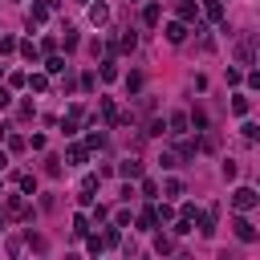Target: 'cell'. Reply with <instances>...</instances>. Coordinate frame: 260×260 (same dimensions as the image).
Listing matches in <instances>:
<instances>
[{"label":"cell","mask_w":260,"mask_h":260,"mask_svg":"<svg viewBox=\"0 0 260 260\" xmlns=\"http://www.w3.org/2000/svg\"><path fill=\"white\" fill-rule=\"evenodd\" d=\"M162 195H167V199H179V195H183V183H179V179H167V183H162Z\"/></svg>","instance_id":"obj_26"},{"label":"cell","mask_w":260,"mask_h":260,"mask_svg":"<svg viewBox=\"0 0 260 260\" xmlns=\"http://www.w3.org/2000/svg\"><path fill=\"white\" fill-rule=\"evenodd\" d=\"M28 89H49V73H28Z\"/></svg>","instance_id":"obj_24"},{"label":"cell","mask_w":260,"mask_h":260,"mask_svg":"<svg viewBox=\"0 0 260 260\" xmlns=\"http://www.w3.org/2000/svg\"><path fill=\"white\" fill-rule=\"evenodd\" d=\"M240 81H244V69L232 65V69H228V85H240Z\"/></svg>","instance_id":"obj_39"},{"label":"cell","mask_w":260,"mask_h":260,"mask_svg":"<svg viewBox=\"0 0 260 260\" xmlns=\"http://www.w3.org/2000/svg\"><path fill=\"white\" fill-rule=\"evenodd\" d=\"M12 49H20V45H16L12 37H0V53H12Z\"/></svg>","instance_id":"obj_44"},{"label":"cell","mask_w":260,"mask_h":260,"mask_svg":"<svg viewBox=\"0 0 260 260\" xmlns=\"http://www.w3.org/2000/svg\"><path fill=\"white\" fill-rule=\"evenodd\" d=\"M24 244H28V248H32V252H45V240H41V236H32V232H28V236H24Z\"/></svg>","instance_id":"obj_38"},{"label":"cell","mask_w":260,"mask_h":260,"mask_svg":"<svg viewBox=\"0 0 260 260\" xmlns=\"http://www.w3.org/2000/svg\"><path fill=\"white\" fill-rule=\"evenodd\" d=\"M85 146H89V150H98V146H106V138H102V134H98V130H93V134H89V138H85Z\"/></svg>","instance_id":"obj_41"},{"label":"cell","mask_w":260,"mask_h":260,"mask_svg":"<svg viewBox=\"0 0 260 260\" xmlns=\"http://www.w3.org/2000/svg\"><path fill=\"white\" fill-rule=\"evenodd\" d=\"M4 167H8V154H4V150H0V171H4Z\"/></svg>","instance_id":"obj_48"},{"label":"cell","mask_w":260,"mask_h":260,"mask_svg":"<svg viewBox=\"0 0 260 260\" xmlns=\"http://www.w3.org/2000/svg\"><path fill=\"white\" fill-rule=\"evenodd\" d=\"M73 236H77V240H85V236H89V215H81V211L73 215Z\"/></svg>","instance_id":"obj_19"},{"label":"cell","mask_w":260,"mask_h":260,"mask_svg":"<svg viewBox=\"0 0 260 260\" xmlns=\"http://www.w3.org/2000/svg\"><path fill=\"white\" fill-rule=\"evenodd\" d=\"M8 215H12V219H28V215H32L28 199H24V195H12V199H8Z\"/></svg>","instance_id":"obj_6"},{"label":"cell","mask_w":260,"mask_h":260,"mask_svg":"<svg viewBox=\"0 0 260 260\" xmlns=\"http://www.w3.org/2000/svg\"><path fill=\"white\" fill-rule=\"evenodd\" d=\"M248 110H252V106H248V98H244V93H236V98H232V114H236V118H244Z\"/></svg>","instance_id":"obj_25"},{"label":"cell","mask_w":260,"mask_h":260,"mask_svg":"<svg viewBox=\"0 0 260 260\" xmlns=\"http://www.w3.org/2000/svg\"><path fill=\"white\" fill-rule=\"evenodd\" d=\"M49 12H53V8H49L45 0H41V4H32V8H28V28H37V24H45V20H49Z\"/></svg>","instance_id":"obj_9"},{"label":"cell","mask_w":260,"mask_h":260,"mask_svg":"<svg viewBox=\"0 0 260 260\" xmlns=\"http://www.w3.org/2000/svg\"><path fill=\"white\" fill-rule=\"evenodd\" d=\"M89 20H93V24H106V20H110V8H106L102 0H98V4H89Z\"/></svg>","instance_id":"obj_17"},{"label":"cell","mask_w":260,"mask_h":260,"mask_svg":"<svg viewBox=\"0 0 260 260\" xmlns=\"http://www.w3.org/2000/svg\"><path fill=\"white\" fill-rule=\"evenodd\" d=\"M256 53H260V32H244V37L236 41V61H240V65H252Z\"/></svg>","instance_id":"obj_1"},{"label":"cell","mask_w":260,"mask_h":260,"mask_svg":"<svg viewBox=\"0 0 260 260\" xmlns=\"http://www.w3.org/2000/svg\"><path fill=\"white\" fill-rule=\"evenodd\" d=\"M102 240H106V248H118V244H122V236H118V223H114V228H106V236H102Z\"/></svg>","instance_id":"obj_30"},{"label":"cell","mask_w":260,"mask_h":260,"mask_svg":"<svg viewBox=\"0 0 260 260\" xmlns=\"http://www.w3.org/2000/svg\"><path fill=\"white\" fill-rule=\"evenodd\" d=\"M61 171H65V167H61V158H45V175H53V179H57Z\"/></svg>","instance_id":"obj_32"},{"label":"cell","mask_w":260,"mask_h":260,"mask_svg":"<svg viewBox=\"0 0 260 260\" xmlns=\"http://www.w3.org/2000/svg\"><path fill=\"white\" fill-rule=\"evenodd\" d=\"M81 122H85V110H81V106H69V114H65V122H61V126H65V134H77V126H81Z\"/></svg>","instance_id":"obj_8"},{"label":"cell","mask_w":260,"mask_h":260,"mask_svg":"<svg viewBox=\"0 0 260 260\" xmlns=\"http://www.w3.org/2000/svg\"><path fill=\"white\" fill-rule=\"evenodd\" d=\"M199 12H203V8H199L195 0H183V4H179V20H183V24H199Z\"/></svg>","instance_id":"obj_7"},{"label":"cell","mask_w":260,"mask_h":260,"mask_svg":"<svg viewBox=\"0 0 260 260\" xmlns=\"http://www.w3.org/2000/svg\"><path fill=\"white\" fill-rule=\"evenodd\" d=\"M171 232H175V236H187V232H191V219H187V215H179V219H175V228H171Z\"/></svg>","instance_id":"obj_33"},{"label":"cell","mask_w":260,"mask_h":260,"mask_svg":"<svg viewBox=\"0 0 260 260\" xmlns=\"http://www.w3.org/2000/svg\"><path fill=\"white\" fill-rule=\"evenodd\" d=\"M158 20H162V8H158V4H146V8H142V24H146V28H154Z\"/></svg>","instance_id":"obj_15"},{"label":"cell","mask_w":260,"mask_h":260,"mask_svg":"<svg viewBox=\"0 0 260 260\" xmlns=\"http://www.w3.org/2000/svg\"><path fill=\"white\" fill-rule=\"evenodd\" d=\"M65 158H69V167H81V162H89V146H81V142H73V146L65 150Z\"/></svg>","instance_id":"obj_10"},{"label":"cell","mask_w":260,"mask_h":260,"mask_svg":"<svg viewBox=\"0 0 260 260\" xmlns=\"http://www.w3.org/2000/svg\"><path fill=\"white\" fill-rule=\"evenodd\" d=\"M98 73H102V81H114V77H118V61H114V53L102 57V69H98Z\"/></svg>","instance_id":"obj_14"},{"label":"cell","mask_w":260,"mask_h":260,"mask_svg":"<svg viewBox=\"0 0 260 260\" xmlns=\"http://www.w3.org/2000/svg\"><path fill=\"white\" fill-rule=\"evenodd\" d=\"M240 134H244V142H256V138H260V126H256V122H244Z\"/></svg>","instance_id":"obj_28"},{"label":"cell","mask_w":260,"mask_h":260,"mask_svg":"<svg viewBox=\"0 0 260 260\" xmlns=\"http://www.w3.org/2000/svg\"><path fill=\"white\" fill-rule=\"evenodd\" d=\"M8 102H12V93H8V89H0V110H4Z\"/></svg>","instance_id":"obj_47"},{"label":"cell","mask_w":260,"mask_h":260,"mask_svg":"<svg viewBox=\"0 0 260 260\" xmlns=\"http://www.w3.org/2000/svg\"><path fill=\"white\" fill-rule=\"evenodd\" d=\"M154 223H158V211H154V207H142V211H138V228H142V232H150Z\"/></svg>","instance_id":"obj_16"},{"label":"cell","mask_w":260,"mask_h":260,"mask_svg":"<svg viewBox=\"0 0 260 260\" xmlns=\"http://www.w3.org/2000/svg\"><path fill=\"white\" fill-rule=\"evenodd\" d=\"M93 85H98V73H81V89H85V93H89V89H93Z\"/></svg>","instance_id":"obj_40"},{"label":"cell","mask_w":260,"mask_h":260,"mask_svg":"<svg viewBox=\"0 0 260 260\" xmlns=\"http://www.w3.org/2000/svg\"><path fill=\"white\" fill-rule=\"evenodd\" d=\"M45 73H49V77H57V73H65V57H57V53H49V61H45Z\"/></svg>","instance_id":"obj_18"},{"label":"cell","mask_w":260,"mask_h":260,"mask_svg":"<svg viewBox=\"0 0 260 260\" xmlns=\"http://www.w3.org/2000/svg\"><path fill=\"white\" fill-rule=\"evenodd\" d=\"M195 150H199V142H179V146H175V154H179L183 162H191V158H195Z\"/></svg>","instance_id":"obj_21"},{"label":"cell","mask_w":260,"mask_h":260,"mask_svg":"<svg viewBox=\"0 0 260 260\" xmlns=\"http://www.w3.org/2000/svg\"><path fill=\"white\" fill-rule=\"evenodd\" d=\"M167 41H171V45H183V41H187V24H183V20H171V24H167Z\"/></svg>","instance_id":"obj_13"},{"label":"cell","mask_w":260,"mask_h":260,"mask_svg":"<svg viewBox=\"0 0 260 260\" xmlns=\"http://www.w3.org/2000/svg\"><path fill=\"white\" fill-rule=\"evenodd\" d=\"M154 252H158V256L175 252V236H154Z\"/></svg>","instance_id":"obj_22"},{"label":"cell","mask_w":260,"mask_h":260,"mask_svg":"<svg viewBox=\"0 0 260 260\" xmlns=\"http://www.w3.org/2000/svg\"><path fill=\"white\" fill-rule=\"evenodd\" d=\"M203 16L211 24H223V0H203Z\"/></svg>","instance_id":"obj_12"},{"label":"cell","mask_w":260,"mask_h":260,"mask_svg":"<svg viewBox=\"0 0 260 260\" xmlns=\"http://www.w3.org/2000/svg\"><path fill=\"white\" fill-rule=\"evenodd\" d=\"M4 138H8V130H4V126H0V142H4Z\"/></svg>","instance_id":"obj_50"},{"label":"cell","mask_w":260,"mask_h":260,"mask_svg":"<svg viewBox=\"0 0 260 260\" xmlns=\"http://www.w3.org/2000/svg\"><path fill=\"white\" fill-rule=\"evenodd\" d=\"M215 219H219V207H215V203H211L207 211H199V219H195L199 236H207V240H211V236H215Z\"/></svg>","instance_id":"obj_3"},{"label":"cell","mask_w":260,"mask_h":260,"mask_svg":"<svg viewBox=\"0 0 260 260\" xmlns=\"http://www.w3.org/2000/svg\"><path fill=\"white\" fill-rule=\"evenodd\" d=\"M187 126H191V114H183V110H175V114L167 118V134H175V138H183Z\"/></svg>","instance_id":"obj_5"},{"label":"cell","mask_w":260,"mask_h":260,"mask_svg":"<svg viewBox=\"0 0 260 260\" xmlns=\"http://www.w3.org/2000/svg\"><path fill=\"white\" fill-rule=\"evenodd\" d=\"M154 211H158V223H167V219H175V211H171V207H167V203H158V207H154Z\"/></svg>","instance_id":"obj_43"},{"label":"cell","mask_w":260,"mask_h":260,"mask_svg":"<svg viewBox=\"0 0 260 260\" xmlns=\"http://www.w3.org/2000/svg\"><path fill=\"white\" fill-rule=\"evenodd\" d=\"M4 142H8V146H12V150H24V146H28V142H24V138H20V134H8V138H4Z\"/></svg>","instance_id":"obj_42"},{"label":"cell","mask_w":260,"mask_h":260,"mask_svg":"<svg viewBox=\"0 0 260 260\" xmlns=\"http://www.w3.org/2000/svg\"><path fill=\"white\" fill-rule=\"evenodd\" d=\"M118 175H122V179H142V162H138V158H122V162H118Z\"/></svg>","instance_id":"obj_11"},{"label":"cell","mask_w":260,"mask_h":260,"mask_svg":"<svg viewBox=\"0 0 260 260\" xmlns=\"http://www.w3.org/2000/svg\"><path fill=\"white\" fill-rule=\"evenodd\" d=\"M73 49H77V32L65 24V53H73Z\"/></svg>","instance_id":"obj_34"},{"label":"cell","mask_w":260,"mask_h":260,"mask_svg":"<svg viewBox=\"0 0 260 260\" xmlns=\"http://www.w3.org/2000/svg\"><path fill=\"white\" fill-rule=\"evenodd\" d=\"M20 57H24V61H32V65H37V61H41V49H37V45H32V41H20Z\"/></svg>","instance_id":"obj_20"},{"label":"cell","mask_w":260,"mask_h":260,"mask_svg":"<svg viewBox=\"0 0 260 260\" xmlns=\"http://www.w3.org/2000/svg\"><path fill=\"white\" fill-rule=\"evenodd\" d=\"M126 89L138 93V89H142V73H130V77H126Z\"/></svg>","instance_id":"obj_35"},{"label":"cell","mask_w":260,"mask_h":260,"mask_svg":"<svg viewBox=\"0 0 260 260\" xmlns=\"http://www.w3.org/2000/svg\"><path fill=\"white\" fill-rule=\"evenodd\" d=\"M191 126H195V130H207V114H203V110H191Z\"/></svg>","instance_id":"obj_31"},{"label":"cell","mask_w":260,"mask_h":260,"mask_svg":"<svg viewBox=\"0 0 260 260\" xmlns=\"http://www.w3.org/2000/svg\"><path fill=\"white\" fill-rule=\"evenodd\" d=\"M16 183H20V191H24V195H37V179H32V175H20Z\"/></svg>","instance_id":"obj_29"},{"label":"cell","mask_w":260,"mask_h":260,"mask_svg":"<svg viewBox=\"0 0 260 260\" xmlns=\"http://www.w3.org/2000/svg\"><path fill=\"white\" fill-rule=\"evenodd\" d=\"M98 106H102V118H106V122H118V110H114V102H110V98H102Z\"/></svg>","instance_id":"obj_27"},{"label":"cell","mask_w":260,"mask_h":260,"mask_svg":"<svg viewBox=\"0 0 260 260\" xmlns=\"http://www.w3.org/2000/svg\"><path fill=\"white\" fill-rule=\"evenodd\" d=\"M142 195L154 199V195H158V183H154V179H142Z\"/></svg>","instance_id":"obj_36"},{"label":"cell","mask_w":260,"mask_h":260,"mask_svg":"<svg viewBox=\"0 0 260 260\" xmlns=\"http://www.w3.org/2000/svg\"><path fill=\"white\" fill-rule=\"evenodd\" d=\"M45 4H49V8H61V0H45Z\"/></svg>","instance_id":"obj_49"},{"label":"cell","mask_w":260,"mask_h":260,"mask_svg":"<svg viewBox=\"0 0 260 260\" xmlns=\"http://www.w3.org/2000/svg\"><path fill=\"white\" fill-rule=\"evenodd\" d=\"M232 232H236V240H240V244H252V240H260V232H256V228H252L244 215H236V219H232Z\"/></svg>","instance_id":"obj_4"},{"label":"cell","mask_w":260,"mask_h":260,"mask_svg":"<svg viewBox=\"0 0 260 260\" xmlns=\"http://www.w3.org/2000/svg\"><path fill=\"white\" fill-rule=\"evenodd\" d=\"M134 45H138V32H130V28H126V32L118 37V49H122V53H130Z\"/></svg>","instance_id":"obj_23"},{"label":"cell","mask_w":260,"mask_h":260,"mask_svg":"<svg viewBox=\"0 0 260 260\" xmlns=\"http://www.w3.org/2000/svg\"><path fill=\"white\" fill-rule=\"evenodd\" d=\"M256 203H260L256 187H236V191H232V207H236V211H252Z\"/></svg>","instance_id":"obj_2"},{"label":"cell","mask_w":260,"mask_h":260,"mask_svg":"<svg viewBox=\"0 0 260 260\" xmlns=\"http://www.w3.org/2000/svg\"><path fill=\"white\" fill-rule=\"evenodd\" d=\"M146 134H167V122H162V118H154V122H150V130H146Z\"/></svg>","instance_id":"obj_45"},{"label":"cell","mask_w":260,"mask_h":260,"mask_svg":"<svg viewBox=\"0 0 260 260\" xmlns=\"http://www.w3.org/2000/svg\"><path fill=\"white\" fill-rule=\"evenodd\" d=\"M244 81H248V89H260V69H252V73H248Z\"/></svg>","instance_id":"obj_46"},{"label":"cell","mask_w":260,"mask_h":260,"mask_svg":"<svg viewBox=\"0 0 260 260\" xmlns=\"http://www.w3.org/2000/svg\"><path fill=\"white\" fill-rule=\"evenodd\" d=\"M179 215H187V219L195 223V219H199V207H195V203H183V207H179Z\"/></svg>","instance_id":"obj_37"},{"label":"cell","mask_w":260,"mask_h":260,"mask_svg":"<svg viewBox=\"0 0 260 260\" xmlns=\"http://www.w3.org/2000/svg\"><path fill=\"white\" fill-rule=\"evenodd\" d=\"M0 73H4V65H0Z\"/></svg>","instance_id":"obj_51"}]
</instances>
